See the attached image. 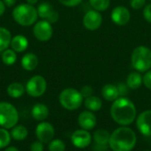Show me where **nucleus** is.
Masks as SVG:
<instances>
[{"label": "nucleus", "instance_id": "obj_6", "mask_svg": "<svg viewBox=\"0 0 151 151\" xmlns=\"http://www.w3.org/2000/svg\"><path fill=\"white\" fill-rule=\"evenodd\" d=\"M19 112L17 109L10 103H0V127L5 129H11L18 124Z\"/></svg>", "mask_w": 151, "mask_h": 151}, {"label": "nucleus", "instance_id": "obj_20", "mask_svg": "<svg viewBox=\"0 0 151 151\" xmlns=\"http://www.w3.org/2000/svg\"><path fill=\"white\" fill-rule=\"evenodd\" d=\"M49 108L43 104H35L31 111L32 117L38 121H42L46 119L49 116Z\"/></svg>", "mask_w": 151, "mask_h": 151}, {"label": "nucleus", "instance_id": "obj_28", "mask_svg": "<svg viewBox=\"0 0 151 151\" xmlns=\"http://www.w3.org/2000/svg\"><path fill=\"white\" fill-rule=\"evenodd\" d=\"M11 134L7 131V129L1 127L0 128V149L6 148L11 142Z\"/></svg>", "mask_w": 151, "mask_h": 151}, {"label": "nucleus", "instance_id": "obj_11", "mask_svg": "<svg viewBox=\"0 0 151 151\" xmlns=\"http://www.w3.org/2000/svg\"><path fill=\"white\" fill-rule=\"evenodd\" d=\"M37 13H38L39 18H41L42 19L47 20L51 24L57 22L59 18L58 12L48 2H42L38 5Z\"/></svg>", "mask_w": 151, "mask_h": 151}, {"label": "nucleus", "instance_id": "obj_32", "mask_svg": "<svg viewBox=\"0 0 151 151\" xmlns=\"http://www.w3.org/2000/svg\"><path fill=\"white\" fill-rule=\"evenodd\" d=\"M117 88H118V90H119V97H124L125 96L127 95L128 93V89L129 88L127 87V84H124V83H119L117 85Z\"/></svg>", "mask_w": 151, "mask_h": 151}, {"label": "nucleus", "instance_id": "obj_41", "mask_svg": "<svg viewBox=\"0 0 151 151\" xmlns=\"http://www.w3.org/2000/svg\"><path fill=\"white\" fill-rule=\"evenodd\" d=\"M145 151H151V150H145Z\"/></svg>", "mask_w": 151, "mask_h": 151}, {"label": "nucleus", "instance_id": "obj_7", "mask_svg": "<svg viewBox=\"0 0 151 151\" xmlns=\"http://www.w3.org/2000/svg\"><path fill=\"white\" fill-rule=\"evenodd\" d=\"M27 93L32 97H39L42 96L47 88L46 80L41 75H35L28 80L26 85Z\"/></svg>", "mask_w": 151, "mask_h": 151}, {"label": "nucleus", "instance_id": "obj_36", "mask_svg": "<svg viewBox=\"0 0 151 151\" xmlns=\"http://www.w3.org/2000/svg\"><path fill=\"white\" fill-rule=\"evenodd\" d=\"M31 151H43V143L40 141L34 142L30 146Z\"/></svg>", "mask_w": 151, "mask_h": 151}, {"label": "nucleus", "instance_id": "obj_34", "mask_svg": "<svg viewBox=\"0 0 151 151\" xmlns=\"http://www.w3.org/2000/svg\"><path fill=\"white\" fill-rule=\"evenodd\" d=\"M142 79H143V84H144V86L147 88H149V89L151 90V70L146 72V73L142 77Z\"/></svg>", "mask_w": 151, "mask_h": 151}, {"label": "nucleus", "instance_id": "obj_8", "mask_svg": "<svg viewBox=\"0 0 151 151\" xmlns=\"http://www.w3.org/2000/svg\"><path fill=\"white\" fill-rule=\"evenodd\" d=\"M33 34L35 37L41 42L49 41L53 35V28L51 23L44 19L36 21L33 27Z\"/></svg>", "mask_w": 151, "mask_h": 151}, {"label": "nucleus", "instance_id": "obj_31", "mask_svg": "<svg viewBox=\"0 0 151 151\" xmlns=\"http://www.w3.org/2000/svg\"><path fill=\"white\" fill-rule=\"evenodd\" d=\"M146 4V0H130V5L134 10H140Z\"/></svg>", "mask_w": 151, "mask_h": 151}, {"label": "nucleus", "instance_id": "obj_15", "mask_svg": "<svg viewBox=\"0 0 151 151\" xmlns=\"http://www.w3.org/2000/svg\"><path fill=\"white\" fill-rule=\"evenodd\" d=\"M111 16L112 21L119 26H124L127 24L131 19V14L129 10L122 5H119L115 7L112 10Z\"/></svg>", "mask_w": 151, "mask_h": 151}, {"label": "nucleus", "instance_id": "obj_12", "mask_svg": "<svg viewBox=\"0 0 151 151\" xmlns=\"http://www.w3.org/2000/svg\"><path fill=\"white\" fill-rule=\"evenodd\" d=\"M103 23V17L101 13L96 10H90L86 12L83 17L84 27L90 31L97 30Z\"/></svg>", "mask_w": 151, "mask_h": 151}, {"label": "nucleus", "instance_id": "obj_14", "mask_svg": "<svg viewBox=\"0 0 151 151\" xmlns=\"http://www.w3.org/2000/svg\"><path fill=\"white\" fill-rule=\"evenodd\" d=\"M136 127L139 132L146 136H151V110L142 111L136 119Z\"/></svg>", "mask_w": 151, "mask_h": 151}, {"label": "nucleus", "instance_id": "obj_10", "mask_svg": "<svg viewBox=\"0 0 151 151\" xmlns=\"http://www.w3.org/2000/svg\"><path fill=\"white\" fill-rule=\"evenodd\" d=\"M35 134L38 141H40L42 143H49L54 138L55 129L50 123L41 122L36 127Z\"/></svg>", "mask_w": 151, "mask_h": 151}, {"label": "nucleus", "instance_id": "obj_17", "mask_svg": "<svg viewBox=\"0 0 151 151\" xmlns=\"http://www.w3.org/2000/svg\"><path fill=\"white\" fill-rule=\"evenodd\" d=\"M10 46L15 52H23L28 47V40L23 35H17L12 38Z\"/></svg>", "mask_w": 151, "mask_h": 151}, {"label": "nucleus", "instance_id": "obj_24", "mask_svg": "<svg viewBox=\"0 0 151 151\" xmlns=\"http://www.w3.org/2000/svg\"><path fill=\"white\" fill-rule=\"evenodd\" d=\"M26 88L19 82H12L7 87V94L12 98H19L24 95Z\"/></svg>", "mask_w": 151, "mask_h": 151}, {"label": "nucleus", "instance_id": "obj_21", "mask_svg": "<svg viewBox=\"0 0 151 151\" xmlns=\"http://www.w3.org/2000/svg\"><path fill=\"white\" fill-rule=\"evenodd\" d=\"M143 83L142 76L138 72H133L128 74L127 79V85L130 89H137Z\"/></svg>", "mask_w": 151, "mask_h": 151}, {"label": "nucleus", "instance_id": "obj_25", "mask_svg": "<svg viewBox=\"0 0 151 151\" xmlns=\"http://www.w3.org/2000/svg\"><path fill=\"white\" fill-rule=\"evenodd\" d=\"M11 137L15 141H23L27 137L28 131L27 128L24 126H15L12 128V131L10 132Z\"/></svg>", "mask_w": 151, "mask_h": 151}, {"label": "nucleus", "instance_id": "obj_4", "mask_svg": "<svg viewBox=\"0 0 151 151\" xmlns=\"http://www.w3.org/2000/svg\"><path fill=\"white\" fill-rule=\"evenodd\" d=\"M133 67L140 73H146L151 69V50L146 46L136 47L131 56Z\"/></svg>", "mask_w": 151, "mask_h": 151}, {"label": "nucleus", "instance_id": "obj_19", "mask_svg": "<svg viewBox=\"0 0 151 151\" xmlns=\"http://www.w3.org/2000/svg\"><path fill=\"white\" fill-rule=\"evenodd\" d=\"M102 96L103 97L109 102H114L119 97V90L116 85L113 84H106L102 88Z\"/></svg>", "mask_w": 151, "mask_h": 151}, {"label": "nucleus", "instance_id": "obj_16", "mask_svg": "<svg viewBox=\"0 0 151 151\" xmlns=\"http://www.w3.org/2000/svg\"><path fill=\"white\" fill-rule=\"evenodd\" d=\"M78 124L84 130H92L96 125V118L90 111H82L78 118Z\"/></svg>", "mask_w": 151, "mask_h": 151}, {"label": "nucleus", "instance_id": "obj_13", "mask_svg": "<svg viewBox=\"0 0 151 151\" xmlns=\"http://www.w3.org/2000/svg\"><path fill=\"white\" fill-rule=\"evenodd\" d=\"M92 141L91 134L88 131L84 129H79L73 133L71 136V142L73 145L78 149H85L90 145Z\"/></svg>", "mask_w": 151, "mask_h": 151}, {"label": "nucleus", "instance_id": "obj_18", "mask_svg": "<svg viewBox=\"0 0 151 151\" xmlns=\"http://www.w3.org/2000/svg\"><path fill=\"white\" fill-rule=\"evenodd\" d=\"M38 65V58L34 53H27L21 58V66L26 71H33Z\"/></svg>", "mask_w": 151, "mask_h": 151}, {"label": "nucleus", "instance_id": "obj_38", "mask_svg": "<svg viewBox=\"0 0 151 151\" xmlns=\"http://www.w3.org/2000/svg\"><path fill=\"white\" fill-rule=\"evenodd\" d=\"M5 8H6V6H5L4 3L3 2V0H0V17L4 13Z\"/></svg>", "mask_w": 151, "mask_h": 151}, {"label": "nucleus", "instance_id": "obj_23", "mask_svg": "<svg viewBox=\"0 0 151 151\" xmlns=\"http://www.w3.org/2000/svg\"><path fill=\"white\" fill-rule=\"evenodd\" d=\"M12 38L11 32L7 28L0 27V52L8 49L11 44Z\"/></svg>", "mask_w": 151, "mask_h": 151}, {"label": "nucleus", "instance_id": "obj_2", "mask_svg": "<svg viewBox=\"0 0 151 151\" xmlns=\"http://www.w3.org/2000/svg\"><path fill=\"white\" fill-rule=\"evenodd\" d=\"M137 142L135 133L127 127H121L112 132L109 146L112 151H131Z\"/></svg>", "mask_w": 151, "mask_h": 151}, {"label": "nucleus", "instance_id": "obj_42", "mask_svg": "<svg viewBox=\"0 0 151 151\" xmlns=\"http://www.w3.org/2000/svg\"><path fill=\"white\" fill-rule=\"evenodd\" d=\"M150 1H151V0H150Z\"/></svg>", "mask_w": 151, "mask_h": 151}, {"label": "nucleus", "instance_id": "obj_22", "mask_svg": "<svg viewBox=\"0 0 151 151\" xmlns=\"http://www.w3.org/2000/svg\"><path fill=\"white\" fill-rule=\"evenodd\" d=\"M84 105L90 111H98L101 110V108L103 106V103L99 97L95 96H91L89 97L85 98Z\"/></svg>", "mask_w": 151, "mask_h": 151}, {"label": "nucleus", "instance_id": "obj_30", "mask_svg": "<svg viewBox=\"0 0 151 151\" xmlns=\"http://www.w3.org/2000/svg\"><path fill=\"white\" fill-rule=\"evenodd\" d=\"M81 96H83V98H87V97H89L92 96L93 94V88L91 86L89 85H86V86H83L81 90H80Z\"/></svg>", "mask_w": 151, "mask_h": 151}, {"label": "nucleus", "instance_id": "obj_29", "mask_svg": "<svg viewBox=\"0 0 151 151\" xmlns=\"http://www.w3.org/2000/svg\"><path fill=\"white\" fill-rule=\"evenodd\" d=\"M48 149H49V151H65V144L63 141L59 139H56L49 142Z\"/></svg>", "mask_w": 151, "mask_h": 151}, {"label": "nucleus", "instance_id": "obj_27", "mask_svg": "<svg viewBox=\"0 0 151 151\" xmlns=\"http://www.w3.org/2000/svg\"><path fill=\"white\" fill-rule=\"evenodd\" d=\"M89 4L94 10L97 12H104L107 10L111 4L110 0H89Z\"/></svg>", "mask_w": 151, "mask_h": 151}, {"label": "nucleus", "instance_id": "obj_9", "mask_svg": "<svg viewBox=\"0 0 151 151\" xmlns=\"http://www.w3.org/2000/svg\"><path fill=\"white\" fill-rule=\"evenodd\" d=\"M111 134L105 129H98L93 134L94 151H107L109 146Z\"/></svg>", "mask_w": 151, "mask_h": 151}, {"label": "nucleus", "instance_id": "obj_35", "mask_svg": "<svg viewBox=\"0 0 151 151\" xmlns=\"http://www.w3.org/2000/svg\"><path fill=\"white\" fill-rule=\"evenodd\" d=\"M143 17L149 23H151V4H147L143 9Z\"/></svg>", "mask_w": 151, "mask_h": 151}, {"label": "nucleus", "instance_id": "obj_37", "mask_svg": "<svg viewBox=\"0 0 151 151\" xmlns=\"http://www.w3.org/2000/svg\"><path fill=\"white\" fill-rule=\"evenodd\" d=\"M3 2L4 3L6 7H12L16 4L17 0H3Z\"/></svg>", "mask_w": 151, "mask_h": 151}, {"label": "nucleus", "instance_id": "obj_33", "mask_svg": "<svg viewBox=\"0 0 151 151\" xmlns=\"http://www.w3.org/2000/svg\"><path fill=\"white\" fill-rule=\"evenodd\" d=\"M58 2L61 3L65 6L73 7V6L79 5L82 2V0H58Z\"/></svg>", "mask_w": 151, "mask_h": 151}, {"label": "nucleus", "instance_id": "obj_3", "mask_svg": "<svg viewBox=\"0 0 151 151\" xmlns=\"http://www.w3.org/2000/svg\"><path fill=\"white\" fill-rule=\"evenodd\" d=\"M12 18L15 22L23 27H28L35 24L38 19L37 9L29 4H20L14 7Z\"/></svg>", "mask_w": 151, "mask_h": 151}, {"label": "nucleus", "instance_id": "obj_39", "mask_svg": "<svg viewBox=\"0 0 151 151\" xmlns=\"http://www.w3.org/2000/svg\"><path fill=\"white\" fill-rule=\"evenodd\" d=\"M4 151H19L17 148H15V147H8V148H6L5 150Z\"/></svg>", "mask_w": 151, "mask_h": 151}, {"label": "nucleus", "instance_id": "obj_1", "mask_svg": "<svg viewBox=\"0 0 151 151\" xmlns=\"http://www.w3.org/2000/svg\"><path fill=\"white\" fill-rule=\"evenodd\" d=\"M112 119L122 127L132 124L136 118V108L134 104L127 97H119L111 107Z\"/></svg>", "mask_w": 151, "mask_h": 151}, {"label": "nucleus", "instance_id": "obj_5", "mask_svg": "<svg viewBox=\"0 0 151 151\" xmlns=\"http://www.w3.org/2000/svg\"><path fill=\"white\" fill-rule=\"evenodd\" d=\"M58 99L60 104L65 109L68 111H75L81 106L84 98L79 90L68 88L61 91Z\"/></svg>", "mask_w": 151, "mask_h": 151}, {"label": "nucleus", "instance_id": "obj_40", "mask_svg": "<svg viewBox=\"0 0 151 151\" xmlns=\"http://www.w3.org/2000/svg\"><path fill=\"white\" fill-rule=\"evenodd\" d=\"M37 2H38V0H27V4H31V5L35 4Z\"/></svg>", "mask_w": 151, "mask_h": 151}, {"label": "nucleus", "instance_id": "obj_26", "mask_svg": "<svg viewBox=\"0 0 151 151\" xmlns=\"http://www.w3.org/2000/svg\"><path fill=\"white\" fill-rule=\"evenodd\" d=\"M2 61L5 65H12L17 61V54L12 49H6L2 52Z\"/></svg>", "mask_w": 151, "mask_h": 151}]
</instances>
